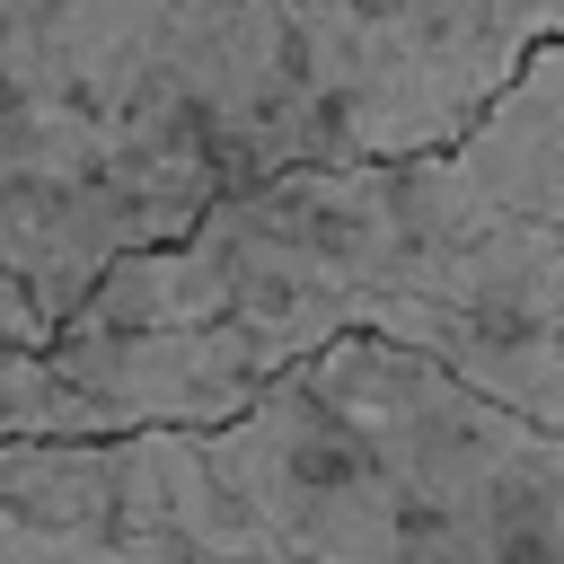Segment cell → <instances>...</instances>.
<instances>
[{
  "mask_svg": "<svg viewBox=\"0 0 564 564\" xmlns=\"http://www.w3.org/2000/svg\"><path fill=\"white\" fill-rule=\"evenodd\" d=\"M62 326H229L264 370L379 335L564 432V35L432 150L220 194L167 247L115 256Z\"/></svg>",
  "mask_w": 564,
  "mask_h": 564,
  "instance_id": "cell-1",
  "label": "cell"
},
{
  "mask_svg": "<svg viewBox=\"0 0 564 564\" xmlns=\"http://www.w3.org/2000/svg\"><path fill=\"white\" fill-rule=\"evenodd\" d=\"M308 159L317 106L264 0H0V273L44 326Z\"/></svg>",
  "mask_w": 564,
  "mask_h": 564,
  "instance_id": "cell-2",
  "label": "cell"
},
{
  "mask_svg": "<svg viewBox=\"0 0 564 564\" xmlns=\"http://www.w3.org/2000/svg\"><path fill=\"white\" fill-rule=\"evenodd\" d=\"M308 379L370 441L405 564H564V432L379 335L317 344Z\"/></svg>",
  "mask_w": 564,
  "mask_h": 564,
  "instance_id": "cell-3",
  "label": "cell"
},
{
  "mask_svg": "<svg viewBox=\"0 0 564 564\" xmlns=\"http://www.w3.org/2000/svg\"><path fill=\"white\" fill-rule=\"evenodd\" d=\"M317 106V159H397L449 141L538 44L564 0H264Z\"/></svg>",
  "mask_w": 564,
  "mask_h": 564,
  "instance_id": "cell-4",
  "label": "cell"
},
{
  "mask_svg": "<svg viewBox=\"0 0 564 564\" xmlns=\"http://www.w3.org/2000/svg\"><path fill=\"white\" fill-rule=\"evenodd\" d=\"M185 564H405L397 494L308 361L273 370L220 432H194Z\"/></svg>",
  "mask_w": 564,
  "mask_h": 564,
  "instance_id": "cell-5",
  "label": "cell"
},
{
  "mask_svg": "<svg viewBox=\"0 0 564 564\" xmlns=\"http://www.w3.org/2000/svg\"><path fill=\"white\" fill-rule=\"evenodd\" d=\"M194 432L0 441V564H185Z\"/></svg>",
  "mask_w": 564,
  "mask_h": 564,
  "instance_id": "cell-6",
  "label": "cell"
},
{
  "mask_svg": "<svg viewBox=\"0 0 564 564\" xmlns=\"http://www.w3.org/2000/svg\"><path fill=\"white\" fill-rule=\"evenodd\" d=\"M0 441H106L88 397L62 379L53 344L0 335Z\"/></svg>",
  "mask_w": 564,
  "mask_h": 564,
  "instance_id": "cell-7",
  "label": "cell"
},
{
  "mask_svg": "<svg viewBox=\"0 0 564 564\" xmlns=\"http://www.w3.org/2000/svg\"><path fill=\"white\" fill-rule=\"evenodd\" d=\"M0 335H18V344H44V335H53V326L35 317V300H26L9 273H0Z\"/></svg>",
  "mask_w": 564,
  "mask_h": 564,
  "instance_id": "cell-8",
  "label": "cell"
}]
</instances>
